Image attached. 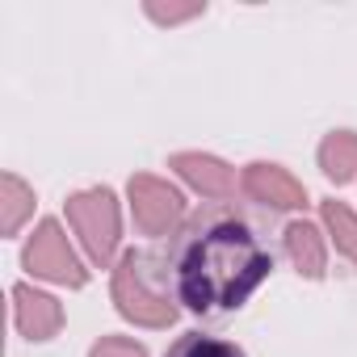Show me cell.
<instances>
[{"instance_id":"obj_7","label":"cell","mask_w":357,"mask_h":357,"mask_svg":"<svg viewBox=\"0 0 357 357\" xmlns=\"http://www.w3.org/2000/svg\"><path fill=\"white\" fill-rule=\"evenodd\" d=\"M168 168L181 176L190 190H198L202 198L223 202V198L236 194V172H231L219 155H206V151H181V155H172V160H168Z\"/></svg>"},{"instance_id":"obj_11","label":"cell","mask_w":357,"mask_h":357,"mask_svg":"<svg viewBox=\"0 0 357 357\" xmlns=\"http://www.w3.org/2000/svg\"><path fill=\"white\" fill-rule=\"evenodd\" d=\"M30 215H34V190L22 181L17 172H5L0 176V231L17 236Z\"/></svg>"},{"instance_id":"obj_8","label":"cell","mask_w":357,"mask_h":357,"mask_svg":"<svg viewBox=\"0 0 357 357\" xmlns=\"http://www.w3.org/2000/svg\"><path fill=\"white\" fill-rule=\"evenodd\" d=\"M13 324L26 340H51L63 328V307L34 286H13Z\"/></svg>"},{"instance_id":"obj_4","label":"cell","mask_w":357,"mask_h":357,"mask_svg":"<svg viewBox=\"0 0 357 357\" xmlns=\"http://www.w3.org/2000/svg\"><path fill=\"white\" fill-rule=\"evenodd\" d=\"M22 265H26L34 278L55 282V286L80 290V286L89 282V269L80 265L76 248L68 244V236H63V227H59L55 219H43V223L34 227V236H30V244H26V252H22Z\"/></svg>"},{"instance_id":"obj_14","label":"cell","mask_w":357,"mask_h":357,"mask_svg":"<svg viewBox=\"0 0 357 357\" xmlns=\"http://www.w3.org/2000/svg\"><path fill=\"white\" fill-rule=\"evenodd\" d=\"M89 357H147V349L139 340H130V336H101L89 349Z\"/></svg>"},{"instance_id":"obj_12","label":"cell","mask_w":357,"mask_h":357,"mask_svg":"<svg viewBox=\"0 0 357 357\" xmlns=\"http://www.w3.org/2000/svg\"><path fill=\"white\" fill-rule=\"evenodd\" d=\"M319 215H324V227H328V236H332L336 252H340V257H349V261L357 265V215H353L344 202H336V198L319 202Z\"/></svg>"},{"instance_id":"obj_1","label":"cell","mask_w":357,"mask_h":357,"mask_svg":"<svg viewBox=\"0 0 357 357\" xmlns=\"http://www.w3.org/2000/svg\"><path fill=\"white\" fill-rule=\"evenodd\" d=\"M273 261L261 248V240L236 223H198L172 261V282H176V303L190 311H231L244 307L257 286L269 278Z\"/></svg>"},{"instance_id":"obj_2","label":"cell","mask_w":357,"mask_h":357,"mask_svg":"<svg viewBox=\"0 0 357 357\" xmlns=\"http://www.w3.org/2000/svg\"><path fill=\"white\" fill-rule=\"evenodd\" d=\"M114 303L139 328H168L176 319V298L164 286L160 261L147 252H135V248L122 252V261L114 269Z\"/></svg>"},{"instance_id":"obj_6","label":"cell","mask_w":357,"mask_h":357,"mask_svg":"<svg viewBox=\"0 0 357 357\" xmlns=\"http://www.w3.org/2000/svg\"><path fill=\"white\" fill-rule=\"evenodd\" d=\"M240 190H244L252 202L269 206V211H298V206H307L303 181H294L282 164H269V160H257V164L244 168Z\"/></svg>"},{"instance_id":"obj_5","label":"cell","mask_w":357,"mask_h":357,"mask_svg":"<svg viewBox=\"0 0 357 357\" xmlns=\"http://www.w3.org/2000/svg\"><path fill=\"white\" fill-rule=\"evenodd\" d=\"M126 198H130V215H135V227L143 236H172L185 219V198L176 185L160 181L151 172H135L130 185H126Z\"/></svg>"},{"instance_id":"obj_13","label":"cell","mask_w":357,"mask_h":357,"mask_svg":"<svg viewBox=\"0 0 357 357\" xmlns=\"http://www.w3.org/2000/svg\"><path fill=\"white\" fill-rule=\"evenodd\" d=\"M164 357H244V349L231 344V340L206 336V332H185V336H176V340L168 344Z\"/></svg>"},{"instance_id":"obj_10","label":"cell","mask_w":357,"mask_h":357,"mask_svg":"<svg viewBox=\"0 0 357 357\" xmlns=\"http://www.w3.org/2000/svg\"><path fill=\"white\" fill-rule=\"evenodd\" d=\"M319 168H324L328 181L349 185L353 176H357V135L353 130H332L319 143Z\"/></svg>"},{"instance_id":"obj_9","label":"cell","mask_w":357,"mask_h":357,"mask_svg":"<svg viewBox=\"0 0 357 357\" xmlns=\"http://www.w3.org/2000/svg\"><path fill=\"white\" fill-rule=\"evenodd\" d=\"M282 244H286V257H290V265H294L303 278L319 282V278L328 273V244H324V231H319L315 223H307V219H294V223L286 227Z\"/></svg>"},{"instance_id":"obj_3","label":"cell","mask_w":357,"mask_h":357,"mask_svg":"<svg viewBox=\"0 0 357 357\" xmlns=\"http://www.w3.org/2000/svg\"><path fill=\"white\" fill-rule=\"evenodd\" d=\"M68 223L76 227L89 261L105 269L114 261V252H118V240H122V211H118L114 190L93 185V190L72 194L68 198Z\"/></svg>"},{"instance_id":"obj_15","label":"cell","mask_w":357,"mask_h":357,"mask_svg":"<svg viewBox=\"0 0 357 357\" xmlns=\"http://www.w3.org/2000/svg\"><path fill=\"white\" fill-rule=\"evenodd\" d=\"M198 13H206V5H147V17L151 22H160V26H176V22H190V17H198Z\"/></svg>"}]
</instances>
